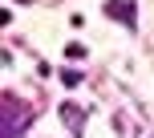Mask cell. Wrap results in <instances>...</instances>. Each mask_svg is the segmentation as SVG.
I'll return each mask as SVG.
<instances>
[{
    "instance_id": "1",
    "label": "cell",
    "mask_w": 154,
    "mask_h": 138,
    "mask_svg": "<svg viewBox=\"0 0 154 138\" xmlns=\"http://www.w3.org/2000/svg\"><path fill=\"white\" fill-rule=\"evenodd\" d=\"M106 16H114V20H126L130 29L138 24V8H134V0H106Z\"/></svg>"
},
{
    "instance_id": "2",
    "label": "cell",
    "mask_w": 154,
    "mask_h": 138,
    "mask_svg": "<svg viewBox=\"0 0 154 138\" xmlns=\"http://www.w3.org/2000/svg\"><path fill=\"white\" fill-rule=\"evenodd\" d=\"M61 118H65L69 126H81V118H85V114H81V110L73 106V102H65V106H61Z\"/></svg>"
},
{
    "instance_id": "3",
    "label": "cell",
    "mask_w": 154,
    "mask_h": 138,
    "mask_svg": "<svg viewBox=\"0 0 154 138\" xmlns=\"http://www.w3.org/2000/svg\"><path fill=\"white\" fill-rule=\"evenodd\" d=\"M61 81L73 89V85H81V73H77V69H61Z\"/></svg>"
},
{
    "instance_id": "4",
    "label": "cell",
    "mask_w": 154,
    "mask_h": 138,
    "mask_svg": "<svg viewBox=\"0 0 154 138\" xmlns=\"http://www.w3.org/2000/svg\"><path fill=\"white\" fill-rule=\"evenodd\" d=\"M65 53H69V57H85V45H73V41H69V45H65Z\"/></svg>"
}]
</instances>
